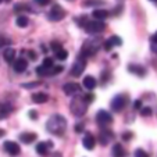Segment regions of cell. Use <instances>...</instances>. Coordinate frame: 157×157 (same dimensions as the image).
I'll use <instances>...</instances> for the list:
<instances>
[{"mask_svg":"<svg viewBox=\"0 0 157 157\" xmlns=\"http://www.w3.org/2000/svg\"><path fill=\"white\" fill-rule=\"evenodd\" d=\"M121 44H122L121 38H120V36H117V35H114V36L109 38L106 42H104V50L110 52L111 49L114 48V46H121Z\"/></svg>","mask_w":157,"mask_h":157,"instance_id":"cell-11","label":"cell"},{"mask_svg":"<svg viewBox=\"0 0 157 157\" xmlns=\"http://www.w3.org/2000/svg\"><path fill=\"white\" fill-rule=\"evenodd\" d=\"M64 17H65V11H64V9H63L61 6L56 4V6L52 7L50 13H49V20L50 21H60V20H63Z\"/></svg>","mask_w":157,"mask_h":157,"instance_id":"cell-8","label":"cell"},{"mask_svg":"<svg viewBox=\"0 0 157 157\" xmlns=\"http://www.w3.org/2000/svg\"><path fill=\"white\" fill-rule=\"evenodd\" d=\"M11 42L9 40V39H6V38H0V48L2 46H7V44H10Z\"/></svg>","mask_w":157,"mask_h":157,"instance_id":"cell-33","label":"cell"},{"mask_svg":"<svg viewBox=\"0 0 157 157\" xmlns=\"http://www.w3.org/2000/svg\"><path fill=\"white\" fill-rule=\"evenodd\" d=\"M54 54H56V57L59 60H65L67 57H68V52L65 50V49H60V50H57Z\"/></svg>","mask_w":157,"mask_h":157,"instance_id":"cell-26","label":"cell"},{"mask_svg":"<svg viewBox=\"0 0 157 157\" xmlns=\"http://www.w3.org/2000/svg\"><path fill=\"white\" fill-rule=\"evenodd\" d=\"M151 42H153V43H157V32L151 36Z\"/></svg>","mask_w":157,"mask_h":157,"instance_id":"cell-39","label":"cell"},{"mask_svg":"<svg viewBox=\"0 0 157 157\" xmlns=\"http://www.w3.org/2000/svg\"><path fill=\"white\" fill-rule=\"evenodd\" d=\"M83 98H85V100L88 101V103H90V101L95 99V96H93L92 93H85V95H83Z\"/></svg>","mask_w":157,"mask_h":157,"instance_id":"cell-32","label":"cell"},{"mask_svg":"<svg viewBox=\"0 0 157 157\" xmlns=\"http://www.w3.org/2000/svg\"><path fill=\"white\" fill-rule=\"evenodd\" d=\"M36 74L40 75V77H46V75H52V68H46V67H43V65H40V67H38L36 68Z\"/></svg>","mask_w":157,"mask_h":157,"instance_id":"cell-25","label":"cell"},{"mask_svg":"<svg viewBox=\"0 0 157 157\" xmlns=\"http://www.w3.org/2000/svg\"><path fill=\"white\" fill-rule=\"evenodd\" d=\"M96 85H98V82H96L95 77H92V75H86V77L83 78V86H85L88 90H93V89L96 88Z\"/></svg>","mask_w":157,"mask_h":157,"instance_id":"cell-19","label":"cell"},{"mask_svg":"<svg viewBox=\"0 0 157 157\" xmlns=\"http://www.w3.org/2000/svg\"><path fill=\"white\" fill-rule=\"evenodd\" d=\"M4 133H6V132H4L3 129H0V138H2V136H4Z\"/></svg>","mask_w":157,"mask_h":157,"instance_id":"cell-42","label":"cell"},{"mask_svg":"<svg viewBox=\"0 0 157 157\" xmlns=\"http://www.w3.org/2000/svg\"><path fill=\"white\" fill-rule=\"evenodd\" d=\"M135 157H149V154L143 149H136L135 150Z\"/></svg>","mask_w":157,"mask_h":157,"instance_id":"cell-29","label":"cell"},{"mask_svg":"<svg viewBox=\"0 0 157 157\" xmlns=\"http://www.w3.org/2000/svg\"><path fill=\"white\" fill-rule=\"evenodd\" d=\"M65 128H67V121L60 114L52 116L46 122V129L53 135H63L65 132Z\"/></svg>","mask_w":157,"mask_h":157,"instance_id":"cell-1","label":"cell"},{"mask_svg":"<svg viewBox=\"0 0 157 157\" xmlns=\"http://www.w3.org/2000/svg\"><path fill=\"white\" fill-rule=\"evenodd\" d=\"M113 138H114V133L110 129H107V128H103L100 135H99V142H100V145L106 146V145H109V142L113 139Z\"/></svg>","mask_w":157,"mask_h":157,"instance_id":"cell-10","label":"cell"},{"mask_svg":"<svg viewBox=\"0 0 157 157\" xmlns=\"http://www.w3.org/2000/svg\"><path fill=\"white\" fill-rule=\"evenodd\" d=\"M50 46H52V50H53L54 53H56L57 50H60V49H63L61 43H59V42H56V40H54V42H52V44H50Z\"/></svg>","mask_w":157,"mask_h":157,"instance_id":"cell-30","label":"cell"},{"mask_svg":"<svg viewBox=\"0 0 157 157\" xmlns=\"http://www.w3.org/2000/svg\"><path fill=\"white\" fill-rule=\"evenodd\" d=\"M96 122H98L99 127L107 128L111 122H113V117H111V114H110L109 111L100 110V111H98V114H96Z\"/></svg>","mask_w":157,"mask_h":157,"instance_id":"cell-6","label":"cell"},{"mask_svg":"<svg viewBox=\"0 0 157 157\" xmlns=\"http://www.w3.org/2000/svg\"><path fill=\"white\" fill-rule=\"evenodd\" d=\"M28 54H29V57H31V59H36V54L33 53V52H28Z\"/></svg>","mask_w":157,"mask_h":157,"instance_id":"cell-41","label":"cell"},{"mask_svg":"<svg viewBox=\"0 0 157 157\" xmlns=\"http://www.w3.org/2000/svg\"><path fill=\"white\" fill-rule=\"evenodd\" d=\"M88 101L85 100L83 95H77L74 99L71 100V104H70V110L71 113L74 114L75 117H82L83 114L86 113L88 110Z\"/></svg>","mask_w":157,"mask_h":157,"instance_id":"cell-3","label":"cell"},{"mask_svg":"<svg viewBox=\"0 0 157 157\" xmlns=\"http://www.w3.org/2000/svg\"><path fill=\"white\" fill-rule=\"evenodd\" d=\"M131 138H132V132H125V133H122V139H124V140H129Z\"/></svg>","mask_w":157,"mask_h":157,"instance_id":"cell-35","label":"cell"},{"mask_svg":"<svg viewBox=\"0 0 157 157\" xmlns=\"http://www.w3.org/2000/svg\"><path fill=\"white\" fill-rule=\"evenodd\" d=\"M101 44H103V40L100 38H90L82 44V49H81V56L88 59V57L93 56L99 52V49L101 48Z\"/></svg>","mask_w":157,"mask_h":157,"instance_id":"cell-2","label":"cell"},{"mask_svg":"<svg viewBox=\"0 0 157 157\" xmlns=\"http://www.w3.org/2000/svg\"><path fill=\"white\" fill-rule=\"evenodd\" d=\"M128 70L132 74H136L138 77H145V74H146V70L143 68L142 65H138V64H129L128 65Z\"/></svg>","mask_w":157,"mask_h":157,"instance_id":"cell-17","label":"cell"},{"mask_svg":"<svg viewBox=\"0 0 157 157\" xmlns=\"http://www.w3.org/2000/svg\"><path fill=\"white\" fill-rule=\"evenodd\" d=\"M82 145L86 150H92L96 145V138L93 136L90 132H86L85 136H83V139H82Z\"/></svg>","mask_w":157,"mask_h":157,"instance_id":"cell-13","label":"cell"},{"mask_svg":"<svg viewBox=\"0 0 157 157\" xmlns=\"http://www.w3.org/2000/svg\"><path fill=\"white\" fill-rule=\"evenodd\" d=\"M83 124H77L75 125V132H83Z\"/></svg>","mask_w":157,"mask_h":157,"instance_id":"cell-37","label":"cell"},{"mask_svg":"<svg viewBox=\"0 0 157 157\" xmlns=\"http://www.w3.org/2000/svg\"><path fill=\"white\" fill-rule=\"evenodd\" d=\"M150 2H153V3H157V0H150Z\"/></svg>","mask_w":157,"mask_h":157,"instance_id":"cell-43","label":"cell"},{"mask_svg":"<svg viewBox=\"0 0 157 157\" xmlns=\"http://www.w3.org/2000/svg\"><path fill=\"white\" fill-rule=\"evenodd\" d=\"M3 147H4V150L10 154V156H18V154H20V151H21L18 143L13 142V140H7V142H4Z\"/></svg>","mask_w":157,"mask_h":157,"instance_id":"cell-9","label":"cell"},{"mask_svg":"<svg viewBox=\"0 0 157 157\" xmlns=\"http://www.w3.org/2000/svg\"><path fill=\"white\" fill-rule=\"evenodd\" d=\"M52 147V142H39L36 145V151L40 156H46L49 153V149Z\"/></svg>","mask_w":157,"mask_h":157,"instance_id":"cell-16","label":"cell"},{"mask_svg":"<svg viewBox=\"0 0 157 157\" xmlns=\"http://www.w3.org/2000/svg\"><path fill=\"white\" fill-rule=\"evenodd\" d=\"M3 2H6V0H0V3H3Z\"/></svg>","mask_w":157,"mask_h":157,"instance_id":"cell-44","label":"cell"},{"mask_svg":"<svg viewBox=\"0 0 157 157\" xmlns=\"http://www.w3.org/2000/svg\"><path fill=\"white\" fill-rule=\"evenodd\" d=\"M85 31L88 33H99V32H103L106 29V24L103 21H99V20H93V21H89L85 24Z\"/></svg>","mask_w":157,"mask_h":157,"instance_id":"cell-4","label":"cell"},{"mask_svg":"<svg viewBox=\"0 0 157 157\" xmlns=\"http://www.w3.org/2000/svg\"><path fill=\"white\" fill-rule=\"evenodd\" d=\"M28 22H29V21H28L27 15H20V17L15 20V24H17L20 28H25L28 25Z\"/></svg>","mask_w":157,"mask_h":157,"instance_id":"cell-24","label":"cell"},{"mask_svg":"<svg viewBox=\"0 0 157 157\" xmlns=\"http://www.w3.org/2000/svg\"><path fill=\"white\" fill-rule=\"evenodd\" d=\"M151 50H153L154 53H157V43H153V44H151Z\"/></svg>","mask_w":157,"mask_h":157,"instance_id":"cell-40","label":"cell"},{"mask_svg":"<svg viewBox=\"0 0 157 157\" xmlns=\"http://www.w3.org/2000/svg\"><path fill=\"white\" fill-rule=\"evenodd\" d=\"M35 2L39 4V6H46V4L50 3V0H35Z\"/></svg>","mask_w":157,"mask_h":157,"instance_id":"cell-36","label":"cell"},{"mask_svg":"<svg viewBox=\"0 0 157 157\" xmlns=\"http://www.w3.org/2000/svg\"><path fill=\"white\" fill-rule=\"evenodd\" d=\"M127 101H128L127 96H124V95L116 96V98L111 100V109H113V111H117V113L121 111V110L127 106Z\"/></svg>","mask_w":157,"mask_h":157,"instance_id":"cell-7","label":"cell"},{"mask_svg":"<svg viewBox=\"0 0 157 157\" xmlns=\"http://www.w3.org/2000/svg\"><path fill=\"white\" fill-rule=\"evenodd\" d=\"M133 109H135V110H140V109H142V101H140V100H135V101H133Z\"/></svg>","mask_w":157,"mask_h":157,"instance_id":"cell-34","label":"cell"},{"mask_svg":"<svg viewBox=\"0 0 157 157\" xmlns=\"http://www.w3.org/2000/svg\"><path fill=\"white\" fill-rule=\"evenodd\" d=\"M85 67H86V59L79 54L71 67V75L72 77H81L82 72L85 71Z\"/></svg>","mask_w":157,"mask_h":157,"instance_id":"cell-5","label":"cell"},{"mask_svg":"<svg viewBox=\"0 0 157 157\" xmlns=\"http://www.w3.org/2000/svg\"><path fill=\"white\" fill-rule=\"evenodd\" d=\"M48 99H49L48 95L43 92H38V93H33L32 95V100L35 101V103H44Z\"/></svg>","mask_w":157,"mask_h":157,"instance_id":"cell-22","label":"cell"},{"mask_svg":"<svg viewBox=\"0 0 157 157\" xmlns=\"http://www.w3.org/2000/svg\"><path fill=\"white\" fill-rule=\"evenodd\" d=\"M103 2H100V0H86L85 3H83V6H98V4H101Z\"/></svg>","mask_w":157,"mask_h":157,"instance_id":"cell-28","label":"cell"},{"mask_svg":"<svg viewBox=\"0 0 157 157\" xmlns=\"http://www.w3.org/2000/svg\"><path fill=\"white\" fill-rule=\"evenodd\" d=\"M13 67H14V71L18 72V74L24 72L25 70L28 68L27 59H17V60H14V63H13Z\"/></svg>","mask_w":157,"mask_h":157,"instance_id":"cell-14","label":"cell"},{"mask_svg":"<svg viewBox=\"0 0 157 157\" xmlns=\"http://www.w3.org/2000/svg\"><path fill=\"white\" fill-rule=\"evenodd\" d=\"M13 111V106L9 103H2L0 104V120H6Z\"/></svg>","mask_w":157,"mask_h":157,"instance_id":"cell-15","label":"cell"},{"mask_svg":"<svg viewBox=\"0 0 157 157\" xmlns=\"http://www.w3.org/2000/svg\"><path fill=\"white\" fill-rule=\"evenodd\" d=\"M140 114H142V116H145V117L150 116V114H151V109H150V107H143V109H140Z\"/></svg>","mask_w":157,"mask_h":157,"instance_id":"cell-31","label":"cell"},{"mask_svg":"<svg viewBox=\"0 0 157 157\" xmlns=\"http://www.w3.org/2000/svg\"><path fill=\"white\" fill-rule=\"evenodd\" d=\"M29 118L31 120H36V118H38V113H36V111H33V110H31V111H29Z\"/></svg>","mask_w":157,"mask_h":157,"instance_id":"cell-38","label":"cell"},{"mask_svg":"<svg viewBox=\"0 0 157 157\" xmlns=\"http://www.w3.org/2000/svg\"><path fill=\"white\" fill-rule=\"evenodd\" d=\"M63 90L65 95H78L81 93V86L75 82H68L63 86Z\"/></svg>","mask_w":157,"mask_h":157,"instance_id":"cell-12","label":"cell"},{"mask_svg":"<svg viewBox=\"0 0 157 157\" xmlns=\"http://www.w3.org/2000/svg\"><path fill=\"white\" fill-rule=\"evenodd\" d=\"M92 15H93L95 20L103 21V20H106V18L109 17V11H107V10H103V9H98V10H95V11L92 13Z\"/></svg>","mask_w":157,"mask_h":157,"instance_id":"cell-21","label":"cell"},{"mask_svg":"<svg viewBox=\"0 0 157 157\" xmlns=\"http://www.w3.org/2000/svg\"><path fill=\"white\" fill-rule=\"evenodd\" d=\"M42 65L46 67V68H52V67H53V59H50V57H44Z\"/></svg>","mask_w":157,"mask_h":157,"instance_id":"cell-27","label":"cell"},{"mask_svg":"<svg viewBox=\"0 0 157 157\" xmlns=\"http://www.w3.org/2000/svg\"><path fill=\"white\" fill-rule=\"evenodd\" d=\"M36 138H38V135H36V133H33V132H24V133H21V135H20L21 142H24L25 145L32 143Z\"/></svg>","mask_w":157,"mask_h":157,"instance_id":"cell-18","label":"cell"},{"mask_svg":"<svg viewBox=\"0 0 157 157\" xmlns=\"http://www.w3.org/2000/svg\"><path fill=\"white\" fill-rule=\"evenodd\" d=\"M125 156V150L120 143H116L113 146V157H124Z\"/></svg>","mask_w":157,"mask_h":157,"instance_id":"cell-23","label":"cell"},{"mask_svg":"<svg viewBox=\"0 0 157 157\" xmlns=\"http://www.w3.org/2000/svg\"><path fill=\"white\" fill-rule=\"evenodd\" d=\"M3 57L7 63H13L15 60V50L13 48H6L3 52Z\"/></svg>","mask_w":157,"mask_h":157,"instance_id":"cell-20","label":"cell"}]
</instances>
